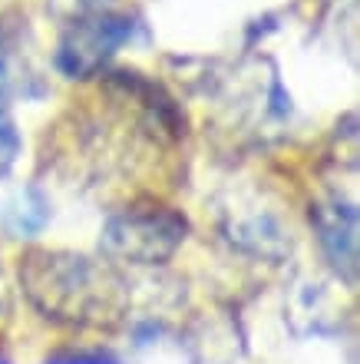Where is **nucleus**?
I'll list each match as a JSON object with an SVG mask.
<instances>
[{"label":"nucleus","mask_w":360,"mask_h":364,"mask_svg":"<svg viewBox=\"0 0 360 364\" xmlns=\"http://www.w3.org/2000/svg\"><path fill=\"white\" fill-rule=\"evenodd\" d=\"M20 285L53 325L116 328L126 315L123 278L76 252L30 249L20 255Z\"/></svg>","instance_id":"1"},{"label":"nucleus","mask_w":360,"mask_h":364,"mask_svg":"<svg viewBox=\"0 0 360 364\" xmlns=\"http://www.w3.org/2000/svg\"><path fill=\"white\" fill-rule=\"evenodd\" d=\"M43 364H123L106 348H60Z\"/></svg>","instance_id":"6"},{"label":"nucleus","mask_w":360,"mask_h":364,"mask_svg":"<svg viewBox=\"0 0 360 364\" xmlns=\"http://www.w3.org/2000/svg\"><path fill=\"white\" fill-rule=\"evenodd\" d=\"M0 364H10V361H7V358H0Z\"/></svg>","instance_id":"7"},{"label":"nucleus","mask_w":360,"mask_h":364,"mask_svg":"<svg viewBox=\"0 0 360 364\" xmlns=\"http://www.w3.org/2000/svg\"><path fill=\"white\" fill-rule=\"evenodd\" d=\"M311 225L317 232L321 252L327 255L331 269L347 285H354L357 282V209H354V202H317L311 209Z\"/></svg>","instance_id":"4"},{"label":"nucleus","mask_w":360,"mask_h":364,"mask_svg":"<svg viewBox=\"0 0 360 364\" xmlns=\"http://www.w3.org/2000/svg\"><path fill=\"white\" fill-rule=\"evenodd\" d=\"M185 235H189V222L172 205L133 202L106 219L99 249L109 259L133 262V265H162L179 252Z\"/></svg>","instance_id":"2"},{"label":"nucleus","mask_w":360,"mask_h":364,"mask_svg":"<svg viewBox=\"0 0 360 364\" xmlns=\"http://www.w3.org/2000/svg\"><path fill=\"white\" fill-rule=\"evenodd\" d=\"M136 23L129 14L89 7L86 14L73 17L60 33L57 43V70L70 80H89L113 60L123 43L136 37Z\"/></svg>","instance_id":"3"},{"label":"nucleus","mask_w":360,"mask_h":364,"mask_svg":"<svg viewBox=\"0 0 360 364\" xmlns=\"http://www.w3.org/2000/svg\"><path fill=\"white\" fill-rule=\"evenodd\" d=\"M50 219V205L43 199V192L27 186V189H17L4 202V212H0V222H4V229L10 235H17V239H30V235H37Z\"/></svg>","instance_id":"5"}]
</instances>
